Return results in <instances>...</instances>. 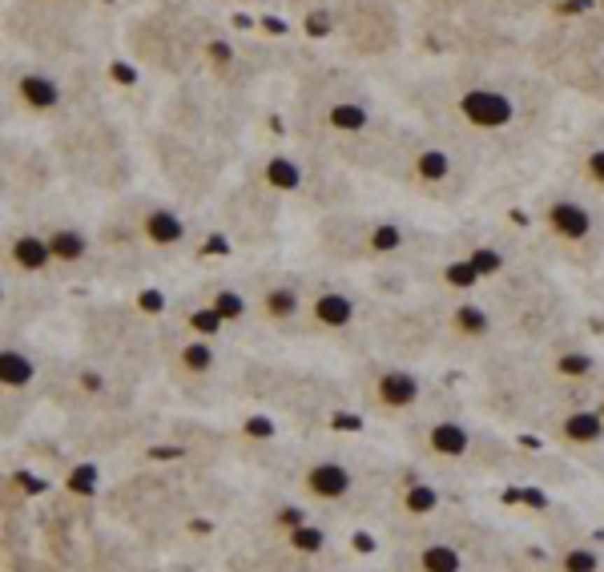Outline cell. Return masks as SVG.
<instances>
[{
	"label": "cell",
	"mask_w": 604,
	"mask_h": 572,
	"mask_svg": "<svg viewBox=\"0 0 604 572\" xmlns=\"http://www.w3.org/2000/svg\"><path fill=\"white\" fill-rule=\"evenodd\" d=\"M463 113L479 130H500L512 121V101L491 89H472V93H463Z\"/></svg>",
	"instance_id": "6da1fadb"
},
{
	"label": "cell",
	"mask_w": 604,
	"mask_h": 572,
	"mask_svg": "<svg viewBox=\"0 0 604 572\" xmlns=\"http://www.w3.org/2000/svg\"><path fill=\"white\" fill-rule=\"evenodd\" d=\"M302 484H307V491L318 496V500H343L346 491H351V472H346L343 463H335V459H318V463L307 468Z\"/></svg>",
	"instance_id": "7a4b0ae2"
},
{
	"label": "cell",
	"mask_w": 604,
	"mask_h": 572,
	"mask_svg": "<svg viewBox=\"0 0 604 572\" xmlns=\"http://www.w3.org/2000/svg\"><path fill=\"white\" fill-rule=\"evenodd\" d=\"M427 443H431V452H435V456L456 459V456H463V452L472 447V435H468V427L443 419V424H435L431 431H427Z\"/></svg>",
	"instance_id": "3957f363"
},
{
	"label": "cell",
	"mask_w": 604,
	"mask_h": 572,
	"mask_svg": "<svg viewBox=\"0 0 604 572\" xmlns=\"http://www.w3.org/2000/svg\"><path fill=\"white\" fill-rule=\"evenodd\" d=\"M548 222H552V230L564 234V238H584L588 230H592V214H588L584 206H576V202H556L552 214H548Z\"/></svg>",
	"instance_id": "277c9868"
},
{
	"label": "cell",
	"mask_w": 604,
	"mask_h": 572,
	"mask_svg": "<svg viewBox=\"0 0 604 572\" xmlns=\"http://www.w3.org/2000/svg\"><path fill=\"white\" fill-rule=\"evenodd\" d=\"M375 391H379V399H383L387 407L399 411V407H411V403H415V395H419V383H415L411 375H403V371H391V375L379 379Z\"/></svg>",
	"instance_id": "5b68a950"
},
{
	"label": "cell",
	"mask_w": 604,
	"mask_h": 572,
	"mask_svg": "<svg viewBox=\"0 0 604 572\" xmlns=\"http://www.w3.org/2000/svg\"><path fill=\"white\" fill-rule=\"evenodd\" d=\"M351 314H355V307H351V298L339 295V291H327V295L314 298V319H318L323 327H346Z\"/></svg>",
	"instance_id": "8992f818"
},
{
	"label": "cell",
	"mask_w": 604,
	"mask_h": 572,
	"mask_svg": "<svg viewBox=\"0 0 604 572\" xmlns=\"http://www.w3.org/2000/svg\"><path fill=\"white\" fill-rule=\"evenodd\" d=\"M601 431H604V419L596 411H576V415L564 419V435H568L572 443H596Z\"/></svg>",
	"instance_id": "52a82bcc"
},
{
	"label": "cell",
	"mask_w": 604,
	"mask_h": 572,
	"mask_svg": "<svg viewBox=\"0 0 604 572\" xmlns=\"http://www.w3.org/2000/svg\"><path fill=\"white\" fill-rule=\"evenodd\" d=\"M146 234L153 238V242H181V234H185V226L178 222V214H169V210H157V214H149L146 218Z\"/></svg>",
	"instance_id": "ba28073f"
},
{
	"label": "cell",
	"mask_w": 604,
	"mask_h": 572,
	"mask_svg": "<svg viewBox=\"0 0 604 572\" xmlns=\"http://www.w3.org/2000/svg\"><path fill=\"white\" fill-rule=\"evenodd\" d=\"M20 93H24V101L36 105V109H52V105L61 101L57 85H52L49 77H24V81H20Z\"/></svg>",
	"instance_id": "9c48e42d"
},
{
	"label": "cell",
	"mask_w": 604,
	"mask_h": 572,
	"mask_svg": "<svg viewBox=\"0 0 604 572\" xmlns=\"http://www.w3.org/2000/svg\"><path fill=\"white\" fill-rule=\"evenodd\" d=\"M13 254H17V262L29 266V270H41V266L52 258L49 242H41V238H17V242H13Z\"/></svg>",
	"instance_id": "30bf717a"
},
{
	"label": "cell",
	"mask_w": 604,
	"mask_h": 572,
	"mask_svg": "<svg viewBox=\"0 0 604 572\" xmlns=\"http://www.w3.org/2000/svg\"><path fill=\"white\" fill-rule=\"evenodd\" d=\"M423 568L427 572H463V556L451 544H431L423 552Z\"/></svg>",
	"instance_id": "8fae6325"
},
{
	"label": "cell",
	"mask_w": 604,
	"mask_h": 572,
	"mask_svg": "<svg viewBox=\"0 0 604 572\" xmlns=\"http://www.w3.org/2000/svg\"><path fill=\"white\" fill-rule=\"evenodd\" d=\"M0 375H4L8 387H24V383L33 379V363L24 359V351H4V359H0Z\"/></svg>",
	"instance_id": "7c38bea8"
},
{
	"label": "cell",
	"mask_w": 604,
	"mask_h": 572,
	"mask_svg": "<svg viewBox=\"0 0 604 572\" xmlns=\"http://www.w3.org/2000/svg\"><path fill=\"white\" fill-rule=\"evenodd\" d=\"M49 250H52V258L73 262V258H81V254H85V238L77 234V230H57V234L49 238Z\"/></svg>",
	"instance_id": "4fadbf2b"
},
{
	"label": "cell",
	"mask_w": 604,
	"mask_h": 572,
	"mask_svg": "<svg viewBox=\"0 0 604 572\" xmlns=\"http://www.w3.org/2000/svg\"><path fill=\"white\" fill-rule=\"evenodd\" d=\"M266 178H270L274 190H298V186H302V169L294 162H286V158H274V162L266 165Z\"/></svg>",
	"instance_id": "5bb4252c"
},
{
	"label": "cell",
	"mask_w": 604,
	"mask_h": 572,
	"mask_svg": "<svg viewBox=\"0 0 604 572\" xmlns=\"http://www.w3.org/2000/svg\"><path fill=\"white\" fill-rule=\"evenodd\" d=\"M330 125L343 133H359L363 125H367V109L363 105H335L330 109Z\"/></svg>",
	"instance_id": "9a60e30c"
},
{
	"label": "cell",
	"mask_w": 604,
	"mask_h": 572,
	"mask_svg": "<svg viewBox=\"0 0 604 572\" xmlns=\"http://www.w3.org/2000/svg\"><path fill=\"white\" fill-rule=\"evenodd\" d=\"M564 572H601V560L592 548H572L564 552Z\"/></svg>",
	"instance_id": "2e32d148"
},
{
	"label": "cell",
	"mask_w": 604,
	"mask_h": 572,
	"mask_svg": "<svg viewBox=\"0 0 604 572\" xmlns=\"http://www.w3.org/2000/svg\"><path fill=\"white\" fill-rule=\"evenodd\" d=\"M181 359H185L190 371H210V367H213V351L206 343H190L185 351H181Z\"/></svg>",
	"instance_id": "e0dca14e"
},
{
	"label": "cell",
	"mask_w": 604,
	"mask_h": 572,
	"mask_svg": "<svg viewBox=\"0 0 604 572\" xmlns=\"http://www.w3.org/2000/svg\"><path fill=\"white\" fill-rule=\"evenodd\" d=\"M419 174H423V178H443V174H447V158H443L440 149L423 153V158H419Z\"/></svg>",
	"instance_id": "ac0fdd59"
},
{
	"label": "cell",
	"mask_w": 604,
	"mask_h": 572,
	"mask_svg": "<svg viewBox=\"0 0 604 572\" xmlns=\"http://www.w3.org/2000/svg\"><path fill=\"white\" fill-rule=\"evenodd\" d=\"M431 508H435V491H431V488H411V496H407V512L423 516V512H431Z\"/></svg>",
	"instance_id": "d6986e66"
},
{
	"label": "cell",
	"mask_w": 604,
	"mask_h": 572,
	"mask_svg": "<svg viewBox=\"0 0 604 572\" xmlns=\"http://www.w3.org/2000/svg\"><path fill=\"white\" fill-rule=\"evenodd\" d=\"M266 307H270V314L286 319V314H294V295H290V291H278V295L266 298Z\"/></svg>",
	"instance_id": "ffe728a7"
},
{
	"label": "cell",
	"mask_w": 604,
	"mask_h": 572,
	"mask_svg": "<svg viewBox=\"0 0 604 572\" xmlns=\"http://www.w3.org/2000/svg\"><path fill=\"white\" fill-rule=\"evenodd\" d=\"M459 327H463V330H484V327H488V319H484L479 311H472V307H463V311H459Z\"/></svg>",
	"instance_id": "44dd1931"
},
{
	"label": "cell",
	"mask_w": 604,
	"mask_h": 572,
	"mask_svg": "<svg viewBox=\"0 0 604 572\" xmlns=\"http://www.w3.org/2000/svg\"><path fill=\"white\" fill-rule=\"evenodd\" d=\"M395 246H399V230H395V226H383L375 234V250H395Z\"/></svg>",
	"instance_id": "7402d4cb"
},
{
	"label": "cell",
	"mask_w": 604,
	"mask_h": 572,
	"mask_svg": "<svg viewBox=\"0 0 604 572\" xmlns=\"http://www.w3.org/2000/svg\"><path fill=\"white\" fill-rule=\"evenodd\" d=\"M218 323H222V311H197L194 314V327L197 330H218Z\"/></svg>",
	"instance_id": "603a6c76"
},
{
	"label": "cell",
	"mask_w": 604,
	"mask_h": 572,
	"mask_svg": "<svg viewBox=\"0 0 604 572\" xmlns=\"http://www.w3.org/2000/svg\"><path fill=\"white\" fill-rule=\"evenodd\" d=\"M218 311H222V314H238V311H242V302H238L234 295H222V302H218Z\"/></svg>",
	"instance_id": "cb8c5ba5"
},
{
	"label": "cell",
	"mask_w": 604,
	"mask_h": 572,
	"mask_svg": "<svg viewBox=\"0 0 604 572\" xmlns=\"http://www.w3.org/2000/svg\"><path fill=\"white\" fill-rule=\"evenodd\" d=\"M560 367H564V371H588V359H584V355H568Z\"/></svg>",
	"instance_id": "d4e9b609"
},
{
	"label": "cell",
	"mask_w": 604,
	"mask_h": 572,
	"mask_svg": "<svg viewBox=\"0 0 604 572\" xmlns=\"http://www.w3.org/2000/svg\"><path fill=\"white\" fill-rule=\"evenodd\" d=\"M588 165H592V174L604 181V149H601V153H592V162H588Z\"/></svg>",
	"instance_id": "484cf974"
},
{
	"label": "cell",
	"mask_w": 604,
	"mask_h": 572,
	"mask_svg": "<svg viewBox=\"0 0 604 572\" xmlns=\"http://www.w3.org/2000/svg\"><path fill=\"white\" fill-rule=\"evenodd\" d=\"M451 278H456V282H472V270H468V266H456V270H451Z\"/></svg>",
	"instance_id": "4316f807"
},
{
	"label": "cell",
	"mask_w": 604,
	"mask_h": 572,
	"mask_svg": "<svg viewBox=\"0 0 604 572\" xmlns=\"http://www.w3.org/2000/svg\"><path fill=\"white\" fill-rule=\"evenodd\" d=\"M311 33H314V36H323V33H327V20L314 17V20H311Z\"/></svg>",
	"instance_id": "83f0119b"
}]
</instances>
